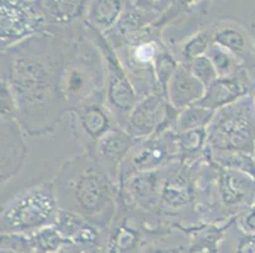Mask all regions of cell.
Segmentation results:
<instances>
[{"instance_id":"1","label":"cell","mask_w":255,"mask_h":253,"mask_svg":"<svg viewBox=\"0 0 255 253\" xmlns=\"http://www.w3.org/2000/svg\"><path fill=\"white\" fill-rule=\"evenodd\" d=\"M61 60V36L48 29L0 52V79L14 91L25 136L53 133L66 114L59 92Z\"/></svg>"},{"instance_id":"2","label":"cell","mask_w":255,"mask_h":253,"mask_svg":"<svg viewBox=\"0 0 255 253\" xmlns=\"http://www.w3.org/2000/svg\"><path fill=\"white\" fill-rule=\"evenodd\" d=\"M59 208L74 213L97 228H107L118 212L120 185L94 155L84 152L61 165L53 178Z\"/></svg>"},{"instance_id":"3","label":"cell","mask_w":255,"mask_h":253,"mask_svg":"<svg viewBox=\"0 0 255 253\" xmlns=\"http://www.w3.org/2000/svg\"><path fill=\"white\" fill-rule=\"evenodd\" d=\"M62 38L59 92L66 114L92 103L104 101L106 65L92 29H53Z\"/></svg>"},{"instance_id":"4","label":"cell","mask_w":255,"mask_h":253,"mask_svg":"<svg viewBox=\"0 0 255 253\" xmlns=\"http://www.w3.org/2000/svg\"><path fill=\"white\" fill-rule=\"evenodd\" d=\"M60 208L53 181H45L18 192L0 213V233L31 234L53 226Z\"/></svg>"},{"instance_id":"5","label":"cell","mask_w":255,"mask_h":253,"mask_svg":"<svg viewBox=\"0 0 255 253\" xmlns=\"http://www.w3.org/2000/svg\"><path fill=\"white\" fill-rule=\"evenodd\" d=\"M255 143V109L252 96L219 109L207 127L211 152L253 153Z\"/></svg>"},{"instance_id":"6","label":"cell","mask_w":255,"mask_h":253,"mask_svg":"<svg viewBox=\"0 0 255 253\" xmlns=\"http://www.w3.org/2000/svg\"><path fill=\"white\" fill-rule=\"evenodd\" d=\"M163 46L164 42L156 34L141 31L120 47L112 48L140 97L152 92L163 94L157 87L154 71L155 60Z\"/></svg>"},{"instance_id":"7","label":"cell","mask_w":255,"mask_h":253,"mask_svg":"<svg viewBox=\"0 0 255 253\" xmlns=\"http://www.w3.org/2000/svg\"><path fill=\"white\" fill-rule=\"evenodd\" d=\"M92 33L103 53L104 65H106L104 103L113 114L117 124L124 128L129 113L140 100V96L136 92L116 52L104 39L103 34L98 33L94 29H92Z\"/></svg>"},{"instance_id":"8","label":"cell","mask_w":255,"mask_h":253,"mask_svg":"<svg viewBox=\"0 0 255 253\" xmlns=\"http://www.w3.org/2000/svg\"><path fill=\"white\" fill-rule=\"evenodd\" d=\"M46 29L42 11L29 0H0V52Z\"/></svg>"},{"instance_id":"9","label":"cell","mask_w":255,"mask_h":253,"mask_svg":"<svg viewBox=\"0 0 255 253\" xmlns=\"http://www.w3.org/2000/svg\"><path fill=\"white\" fill-rule=\"evenodd\" d=\"M177 161V132L174 129L138 139L121 166L120 184L133 173L159 170Z\"/></svg>"},{"instance_id":"10","label":"cell","mask_w":255,"mask_h":253,"mask_svg":"<svg viewBox=\"0 0 255 253\" xmlns=\"http://www.w3.org/2000/svg\"><path fill=\"white\" fill-rule=\"evenodd\" d=\"M178 113L179 111L170 105L165 95L152 92L140 97L124 128L136 139L147 138L170 129L175 131Z\"/></svg>"},{"instance_id":"11","label":"cell","mask_w":255,"mask_h":253,"mask_svg":"<svg viewBox=\"0 0 255 253\" xmlns=\"http://www.w3.org/2000/svg\"><path fill=\"white\" fill-rule=\"evenodd\" d=\"M169 166L159 170L133 173L121 182L118 204L136 212H159L161 189Z\"/></svg>"},{"instance_id":"12","label":"cell","mask_w":255,"mask_h":253,"mask_svg":"<svg viewBox=\"0 0 255 253\" xmlns=\"http://www.w3.org/2000/svg\"><path fill=\"white\" fill-rule=\"evenodd\" d=\"M69 114L71 133L84 147V152L88 153L94 152L99 139L115 125H118L104 101L80 106Z\"/></svg>"},{"instance_id":"13","label":"cell","mask_w":255,"mask_h":253,"mask_svg":"<svg viewBox=\"0 0 255 253\" xmlns=\"http://www.w3.org/2000/svg\"><path fill=\"white\" fill-rule=\"evenodd\" d=\"M217 166L216 190L222 210L239 215L255 199V178L234 169Z\"/></svg>"},{"instance_id":"14","label":"cell","mask_w":255,"mask_h":253,"mask_svg":"<svg viewBox=\"0 0 255 253\" xmlns=\"http://www.w3.org/2000/svg\"><path fill=\"white\" fill-rule=\"evenodd\" d=\"M15 120L0 119V187L17 176L27 159V143Z\"/></svg>"},{"instance_id":"15","label":"cell","mask_w":255,"mask_h":253,"mask_svg":"<svg viewBox=\"0 0 255 253\" xmlns=\"http://www.w3.org/2000/svg\"><path fill=\"white\" fill-rule=\"evenodd\" d=\"M191 164L174 162L169 166L168 173L164 178L159 212H180L194 205V190L192 182Z\"/></svg>"},{"instance_id":"16","label":"cell","mask_w":255,"mask_h":253,"mask_svg":"<svg viewBox=\"0 0 255 253\" xmlns=\"http://www.w3.org/2000/svg\"><path fill=\"white\" fill-rule=\"evenodd\" d=\"M137 141L126 129L115 125L97 142L94 152L92 153L118 185L121 166Z\"/></svg>"},{"instance_id":"17","label":"cell","mask_w":255,"mask_h":253,"mask_svg":"<svg viewBox=\"0 0 255 253\" xmlns=\"http://www.w3.org/2000/svg\"><path fill=\"white\" fill-rule=\"evenodd\" d=\"M250 85V76L247 69H243L231 78H217L210 86L206 87L205 95L197 104L216 111L248 96Z\"/></svg>"},{"instance_id":"18","label":"cell","mask_w":255,"mask_h":253,"mask_svg":"<svg viewBox=\"0 0 255 253\" xmlns=\"http://www.w3.org/2000/svg\"><path fill=\"white\" fill-rule=\"evenodd\" d=\"M42 11L46 28L52 25L55 29L73 28L83 18L87 19L92 0H37Z\"/></svg>"},{"instance_id":"19","label":"cell","mask_w":255,"mask_h":253,"mask_svg":"<svg viewBox=\"0 0 255 253\" xmlns=\"http://www.w3.org/2000/svg\"><path fill=\"white\" fill-rule=\"evenodd\" d=\"M206 86L197 80L184 64L178 65L166 86V99L174 109H182L198 103L203 97Z\"/></svg>"},{"instance_id":"20","label":"cell","mask_w":255,"mask_h":253,"mask_svg":"<svg viewBox=\"0 0 255 253\" xmlns=\"http://www.w3.org/2000/svg\"><path fill=\"white\" fill-rule=\"evenodd\" d=\"M53 226L59 229L65 240L70 243L96 246L98 242V228L74 213L60 209Z\"/></svg>"},{"instance_id":"21","label":"cell","mask_w":255,"mask_h":253,"mask_svg":"<svg viewBox=\"0 0 255 253\" xmlns=\"http://www.w3.org/2000/svg\"><path fill=\"white\" fill-rule=\"evenodd\" d=\"M127 0H93L87 25L101 34L110 32L126 13Z\"/></svg>"},{"instance_id":"22","label":"cell","mask_w":255,"mask_h":253,"mask_svg":"<svg viewBox=\"0 0 255 253\" xmlns=\"http://www.w3.org/2000/svg\"><path fill=\"white\" fill-rule=\"evenodd\" d=\"M177 146L178 161L192 165L201 159L207 150V128L177 133Z\"/></svg>"},{"instance_id":"23","label":"cell","mask_w":255,"mask_h":253,"mask_svg":"<svg viewBox=\"0 0 255 253\" xmlns=\"http://www.w3.org/2000/svg\"><path fill=\"white\" fill-rule=\"evenodd\" d=\"M212 43H216L231 52L245 65L248 53V39L244 32L239 29L238 27L226 25V27H222L215 31Z\"/></svg>"},{"instance_id":"24","label":"cell","mask_w":255,"mask_h":253,"mask_svg":"<svg viewBox=\"0 0 255 253\" xmlns=\"http://www.w3.org/2000/svg\"><path fill=\"white\" fill-rule=\"evenodd\" d=\"M215 113L216 111L212 109L205 108L199 104L187 106L178 113L175 132L182 133V132L192 131V129L207 128L215 117Z\"/></svg>"},{"instance_id":"25","label":"cell","mask_w":255,"mask_h":253,"mask_svg":"<svg viewBox=\"0 0 255 253\" xmlns=\"http://www.w3.org/2000/svg\"><path fill=\"white\" fill-rule=\"evenodd\" d=\"M28 236L33 253H59L65 246L70 243L65 240L55 226L41 228Z\"/></svg>"},{"instance_id":"26","label":"cell","mask_w":255,"mask_h":253,"mask_svg":"<svg viewBox=\"0 0 255 253\" xmlns=\"http://www.w3.org/2000/svg\"><path fill=\"white\" fill-rule=\"evenodd\" d=\"M206 55L212 61L219 78H231L240 73L243 69H247L236 56L216 43H211Z\"/></svg>"},{"instance_id":"27","label":"cell","mask_w":255,"mask_h":253,"mask_svg":"<svg viewBox=\"0 0 255 253\" xmlns=\"http://www.w3.org/2000/svg\"><path fill=\"white\" fill-rule=\"evenodd\" d=\"M213 164L225 169H234L255 178V161L253 153L248 152H211L206 150Z\"/></svg>"},{"instance_id":"28","label":"cell","mask_w":255,"mask_h":253,"mask_svg":"<svg viewBox=\"0 0 255 253\" xmlns=\"http://www.w3.org/2000/svg\"><path fill=\"white\" fill-rule=\"evenodd\" d=\"M212 38L213 32H199L196 36L192 37L191 39H188L177 53H174L175 59H177L179 64H187V62L192 61V60L198 57V56L206 55L208 47L212 43Z\"/></svg>"},{"instance_id":"29","label":"cell","mask_w":255,"mask_h":253,"mask_svg":"<svg viewBox=\"0 0 255 253\" xmlns=\"http://www.w3.org/2000/svg\"><path fill=\"white\" fill-rule=\"evenodd\" d=\"M184 65L191 71L192 75L197 80L201 81L206 87L210 86L211 84L219 78L216 70H215V66H213L212 61H211L207 55L198 56V57H196V59H193L192 61L187 62Z\"/></svg>"},{"instance_id":"30","label":"cell","mask_w":255,"mask_h":253,"mask_svg":"<svg viewBox=\"0 0 255 253\" xmlns=\"http://www.w3.org/2000/svg\"><path fill=\"white\" fill-rule=\"evenodd\" d=\"M0 253H33L28 234L0 233Z\"/></svg>"},{"instance_id":"31","label":"cell","mask_w":255,"mask_h":253,"mask_svg":"<svg viewBox=\"0 0 255 253\" xmlns=\"http://www.w3.org/2000/svg\"><path fill=\"white\" fill-rule=\"evenodd\" d=\"M18 104L11 86L0 79V119L17 122Z\"/></svg>"},{"instance_id":"32","label":"cell","mask_w":255,"mask_h":253,"mask_svg":"<svg viewBox=\"0 0 255 253\" xmlns=\"http://www.w3.org/2000/svg\"><path fill=\"white\" fill-rule=\"evenodd\" d=\"M239 228L244 234H255V199L252 205L239 214Z\"/></svg>"},{"instance_id":"33","label":"cell","mask_w":255,"mask_h":253,"mask_svg":"<svg viewBox=\"0 0 255 253\" xmlns=\"http://www.w3.org/2000/svg\"><path fill=\"white\" fill-rule=\"evenodd\" d=\"M238 253H255V234H245L238 246Z\"/></svg>"},{"instance_id":"34","label":"cell","mask_w":255,"mask_h":253,"mask_svg":"<svg viewBox=\"0 0 255 253\" xmlns=\"http://www.w3.org/2000/svg\"><path fill=\"white\" fill-rule=\"evenodd\" d=\"M180 5L184 6V8H191V6L196 5L198 4L199 1H202V0H179Z\"/></svg>"},{"instance_id":"35","label":"cell","mask_w":255,"mask_h":253,"mask_svg":"<svg viewBox=\"0 0 255 253\" xmlns=\"http://www.w3.org/2000/svg\"><path fill=\"white\" fill-rule=\"evenodd\" d=\"M191 253H216V252H213V251H208V250H194V251H192Z\"/></svg>"},{"instance_id":"36","label":"cell","mask_w":255,"mask_h":253,"mask_svg":"<svg viewBox=\"0 0 255 253\" xmlns=\"http://www.w3.org/2000/svg\"><path fill=\"white\" fill-rule=\"evenodd\" d=\"M252 50H253V52L255 53V39L253 41V43H252Z\"/></svg>"},{"instance_id":"37","label":"cell","mask_w":255,"mask_h":253,"mask_svg":"<svg viewBox=\"0 0 255 253\" xmlns=\"http://www.w3.org/2000/svg\"><path fill=\"white\" fill-rule=\"evenodd\" d=\"M252 100H253V105H254V109H255V92H254V95L252 96Z\"/></svg>"},{"instance_id":"38","label":"cell","mask_w":255,"mask_h":253,"mask_svg":"<svg viewBox=\"0 0 255 253\" xmlns=\"http://www.w3.org/2000/svg\"><path fill=\"white\" fill-rule=\"evenodd\" d=\"M253 157H254V161H255V143H254V150H253Z\"/></svg>"},{"instance_id":"39","label":"cell","mask_w":255,"mask_h":253,"mask_svg":"<svg viewBox=\"0 0 255 253\" xmlns=\"http://www.w3.org/2000/svg\"><path fill=\"white\" fill-rule=\"evenodd\" d=\"M1 210H3V206L0 205V213H1Z\"/></svg>"},{"instance_id":"40","label":"cell","mask_w":255,"mask_h":253,"mask_svg":"<svg viewBox=\"0 0 255 253\" xmlns=\"http://www.w3.org/2000/svg\"><path fill=\"white\" fill-rule=\"evenodd\" d=\"M29 1H34V3H36V1H37V0H29Z\"/></svg>"},{"instance_id":"41","label":"cell","mask_w":255,"mask_h":253,"mask_svg":"<svg viewBox=\"0 0 255 253\" xmlns=\"http://www.w3.org/2000/svg\"><path fill=\"white\" fill-rule=\"evenodd\" d=\"M180 253H184V252H180Z\"/></svg>"},{"instance_id":"42","label":"cell","mask_w":255,"mask_h":253,"mask_svg":"<svg viewBox=\"0 0 255 253\" xmlns=\"http://www.w3.org/2000/svg\"><path fill=\"white\" fill-rule=\"evenodd\" d=\"M170 253H173V252H170Z\"/></svg>"}]
</instances>
